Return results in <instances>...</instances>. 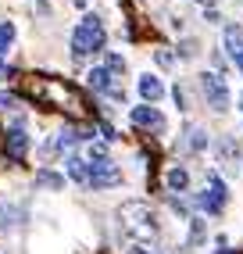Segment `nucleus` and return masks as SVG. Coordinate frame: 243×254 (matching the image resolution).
<instances>
[{"mask_svg":"<svg viewBox=\"0 0 243 254\" xmlns=\"http://www.w3.org/2000/svg\"><path fill=\"white\" fill-rule=\"evenodd\" d=\"M118 226L125 233V240H136V244L158 240V218H154V208L147 200H125L118 208Z\"/></svg>","mask_w":243,"mask_h":254,"instance_id":"nucleus-1","label":"nucleus"},{"mask_svg":"<svg viewBox=\"0 0 243 254\" xmlns=\"http://www.w3.org/2000/svg\"><path fill=\"white\" fill-rule=\"evenodd\" d=\"M104 22L97 18V14H86V18L79 22V29L72 32V54L82 58V54H93V50L104 47Z\"/></svg>","mask_w":243,"mask_h":254,"instance_id":"nucleus-2","label":"nucleus"},{"mask_svg":"<svg viewBox=\"0 0 243 254\" xmlns=\"http://www.w3.org/2000/svg\"><path fill=\"white\" fill-rule=\"evenodd\" d=\"M200 93H204V100H207V108L211 111H229V86H225V79L218 75V72H204L200 75Z\"/></svg>","mask_w":243,"mask_h":254,"instance_id":"nucleus-3","label":"nucleus"},{"mask_svg":"<svg viewBox=\"0 0 243 254\" xmlns=\"http://www.w3.org/2000/svg\"><path fill=\"white\" fill-rule=\"evenodd\" d=\"M122 183V168L115 161H93L90 165V179L86 186H93V190H111V186Z\"/></svg>","mask_w":243,"mask_h":254,"instance_id":"nucleus-4","label":"nucleus"},{"mask_svg":"<svg viewBox=\"0 0 243 254\" xmlns=\"http://www.w3.org/2000/svg\"><path fill=\"white\" fill-rule=\"evenodd\" d=\"M132 126L150 129V132H165V129H168V126H165V115H161L158 108H150V104H143V108H132Z\"/></svg>","mask_w":243,"mask_h":254,"instance_id":"nucleus-5","label":"nucleus"},{"mask_svg":"<svg viewBox=\"0 0 243 254\" xmlns=\"http://www.w3.org/2000/svg\"><path fill=\"white\" fill-rule=\"evenodd\" d=\"M225 50H229L233 58H240V54H243V29H240L236 22L225 25Z\"/></svg>","mask_w":243,"mask_h":254,"instance_id":"nucleus-6","label":"nucleus"},{"mask_svg":"<svg viewBox=\"0 0 243 254\" xmlns=\"http://www.w3.org/2000/svg\"><path fill=\"white\" fill-rule=\"evenodd\" d=\"M186 150H193V154H197V150H204L207 147V129L204 126H186Z\"/></svg>","mask_w":243,"mask_h":254,"instance_id":"nucleus-7","label":"nucleus"},{"mask_svg":"<svg viewBox=\"0 0 243 254\" xmlns=\"http://www.w3.org/2000/svg\"><path fill=\"white\" fill-rule=\"evenodd\" d=\"M140 93H143V100H161L165 86H161L158 75H140Z\"/></svg>","mask_w":243,"mask_h":254,"instance_id":"nucleus-8","label":"nucleus"},{"mask_svg":"<svg viewBox=\"0 0 243 254\" xmlns=\"http://www.w3.org/2000/svg\"><path fill=\"white\" fill-rule=\"evenodd\" d=\"M29 150V136H25V129H11L7 132V154L11 158H22Z\"/></svg>","mask_w":243,"mask_h":254,"instance_id":"nucleus-9","label":"nucleus"},{"mask_svg":"<svg viewBox=\"0 0 243 254\" xmlns=\"http://www.w3.org/2000/svg\"><path fill=\"white\" fill-rule=\"evenodd\" d=\"M165 183H168V190L172 193H182L186 190V186H189V172H186V168H168V176H165Z\"/></svg>","mask_w":243,"mask_h":254,"instance_id":"nucleus-10","label":"nucleus"},{"mask_svg":"<svg viewBox=\"0 0 243 254\" xmlns=\"http://www.w3.org/2000/svg\"><path fill=\"white\" fill-rule=\"evenodd\" d=\"M90 86H93L97 93H108V90L115 86V75H111L108 68H93V72H90Z\"/></svg>","mask_w":243,"mask_h":254,"instance_id":"nucleus-11","label":"nucleus"},{"mask_svg":"<svg viewBox=\"0 0 243 254\" xmlns=\"http://www.w3.org/2000/svg\"><path fill=\"white\" fill-rule=\"evenodd\" d=\"M64 165H68V179H75V183H86V179H90V165H86L82 158H68Z\"/></svg>","mask_w":243,"mask_h":254,"instance_id":"nucleus-12","label":"nucleus"},{"mask_svg":"<svg viewBox=\"0 0 243 254\" xmlns=\"http://www.w3.org/2000/svg\"><path fill=\"white\" fill-rule=\"evenodd\" d=\"M207 240V229H204V218H189V244L186 247H200Z\"/></svg>","mask_w":243,"mask_h":254,"instance_id":"nucleus-13","label":"nucleus"},{"mask_svg":"<svg viewBox=\"0 0 243 254\" xmlns=\"http://www.w3.org/2000/svg\"><path fill=\"white\" fill-rule=\"evenodd\" d=\"M36 183L43 186V190H61V186H64V176H58V172H50V168H43V172L36 176Z\"/></svg>","mask_w":243,"mask_h":254,"instance_id":"nucleus-14","label":"nucleus"},{"mask_svg":"<svg viewBox=\"0 0 243 254\" xmlns=\"http://www.w3.org/2000/svg\"><path fill=\"white\" fill-rule=\"evenodd\" d=\"M14 218H18V208H14V204H0V233H11Z\"/></svg>","mask_w":243,"mask_h":254,"instance_id":"nucleus-15","label":"nucleus"},{"mask_svg":"<svg viewBox=\"0 0 243 254\" xmlns=\"http://www.w3.org/2000/svg\"><path fill=\"white\" fill-rule=\"evenodd\" d=\"M11 40H14V25H11V22H0V54L7 50Z\"/></svg>","mask_w":243,"mask_h":254,"instance_id":"nucleus-16","label":"nucleus"},{"mask_svg":"<svg viewBox=\"0 0 243 254\" xmlns=\"http://www.w3.org/2000/svg\"><path fill=\"white\" fill-rule=\"evenodd\" d=\"M154 61H158L161 68H172V64H176V54H172V50H165V47H161L158 54H154Z\"/></svg>","mask_w":243,"mask_h":254,"instance_id":"nucleus-17","label":"nucleus"},{"mask_svg":"<svg viewBox=\"0 0 243 254\" xmlns=\"http://www.w3.org/2000/svg\"><path fill=\"white\" fill-rule=\"evenodd\" d=\"M197 50H200L197 40H182V43H179V54H182V58H197Z\"/></svg>","mask_w":243,"mask_h":254,"instance_id":"nucleus-18","label":"nucleus"},{"mask_svg":"<svg viewBox=\"0 0 243 254\" xmlns=\"http://www.w3.org/2000/svg\"><path fill=\"white\" fill-rule=\"evenodd\" d=\"M108 72L115 75V72H125V58L122 54H108Z\"/></svg>","mask_w":243,"mask_h":254,"instance_id":"nucleus-19","label":"nucleus"},{"mask_svg":"<svg viewBox=\"0 0 243 254\" xmlns=\"http://www.w3.org/2000/svg\"><path fill=\"white\" fill-rule=\"evenodd\" d=\"M172 97H176L179 111H189V100H186V90H182V86H176V90H172Z\"/></svg>","mask_w":243,"mask_h":254,"instance_id":"nucleus-20","label":"nucleus"},{"mask_svg":"<svg viewBox=\"0 0 243 254\" xmlns=\"http://www.w3.org/2000/svg\"><path fill=\"white\" fill-rule=\"evenodd\" d=\"M90 158H93V161H108V147H104V143H93V147H90Z\"/></svg>","mask_w":243,"mask_h":254,"instance_id":"nucleus-21","label":"nucleus"},{"mask_svg":"<svg viewBox=\"0 0 243 254\" xmlns=\"http://www.w3.org/2000/svg\"><path fill=\"white\" fill-rule=\"evenodd\" d=\"M14 108V97L11 93H0V111H11Z\"/></svg>","mask_w":243,"mask_h":254,"instance_id":"nucleus-22","label":"nucleus"},{"mask_svg":"<svg viewBox=\"0 0 243 254\" xmlns=\"http://www.w3.org/2000/svg\"><path fill=\"white\" fill-rule=\"evenodd\" d=\"M218 254H236V251H229V247H218Z\"/></svg>","mask_w":243,"mask_h":254,"instance_id":"nucleus-23","label":"nucleus"},{"mask_svg":"<svg viewBox=\"0 0 243 254\" xmlns=\"http://www.w3.org/2000/svg\"><path fill=\"white\" fill-rule=\"evenodd\" d=\"M233 61H236V64H240V68H243V54H240V58H233Z\"/></svg>","mask_w":243,"mask_h":254,"instance_id":"nucleus-24","label":"nucleus"},{"mask_svg":"<svg viewBox=\"0 0 243 254\" xmlns=\"http://www.w3.org/2000/svg\"><path fill=\"white\" fill-rule=\"evenodd\" d=\"M200 4H207V7H211V4H215V0H200Z\"/></svg>","mask_w":243,"mask_h":254,"instance_id":"nucleus-25","label":"nucleus"},{"mask_svg":"<svg viewBox=\"0 0 243 254\" xmlns=\"http://www.w3.org/2000/svg\"><path fill=\"white\" fill-rule=\"evenodd\" d=\"M0 75H7V72H4V64H0Z\"/></svg>","mask_w":243,"mask_h":254,"instance_id":"nucleus-26","label":"nucleus"},{"mask_svg":"<svg viewBox=\"0 0 243 254\" xmlns=\"http://www.w3.org/2000/svg\"><path fill=\"white\" fill-rule=\"evenodd\" d=\"M240 111H243V97H240Z\"/></svg>","mask_w":243,"mask_h":254,"instance_id":"nucleus-27","label":"nucleus"}]
</instances>
